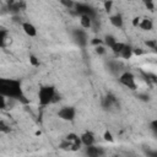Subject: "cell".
I'll return each mask as SVG.
<instances>
[{
  "label": "cell",
  "mask_w": 157,
  "mask_h": 157,
  "mask_svg": "<svg viewBox=\"0 0 157 157\" xmlns=\"http://www.w3.org/2000/svg\"><path fill=\"white\" fill-rule=\"evenodd\" d=\"M119 55L123 58V59H130L131 55H132V48L130 45H124V48L121 49V52L119 53Z\"/></svg>",
  "instance_id": "7c38bea8"
},
{
  "label": "cell",
  "mask_w": 157,
  "mask_h": 157,
  "mask_svg": "<svg viewBox=\"0 0 157 157\" xmlns=\"http://www.w3.org/2000/svg\"><path fill=\"white\" fill-rule=\"evenodd\" d=\"M76 13L87 15V16H90L92 20L96 17V11H94L91 6L85 5V4H77V5H76Z\"/></svg>",
  "instance_id": "5b68a950"
},
{
  "label": "cell",
  "mask_w": 157,
  "mask_h": 157,
  "mask_svg": "<svg viewBox=\"0 0 157 157\" xmlns=\"http://www.w3.org/2000/svg\"><path fill=\"white\" fill-rule=\"evenodd\" d=\"M117 42V39L113 37V36H105V38H104V43L108 45V47H113V44Z\"/></svg>",
  "instance_id": "e0dca14e"
},
{
  "label": "cell",
  "mask_w": 157,
  "mask_h": 157,
  "mask_svg": "<svg viewBox=\"0 0 157 157\" xmlns=\"http://www.w3.org/2000/svg\"><path fill=\"white\" fill-rule=\"evenodd\" d=\"M6 36H7V31L4 27H0V47L4 45V42L6 39Z\"/></svg>",
  "instance_id": "2e32d148"
},
{
  "label": "cell",
  "mask_w": 157,
  "mask_h": 157,
  "mask_svg": "<svg viewBox=\"0 0 157 157\" xmlns=\"http://www.w3.org/2000/svg\"><path fill=\"white\" fill-rule=\"evenodd\" d=\"M139 23H140V17H135V18L132 20V26L137 27V26H139Z\"/></svg>",
  "instance_id": "f546056e"
},
{
  "label": "cell",
  "mask_w": 157,
  "mask_h": 157,
  "mask_svg": "<svg viewBox=\"0 0 157 157\" xmlns=\"http://www.w3.org/2000/svg\"><path fill=\"white\" fill-rule=\"evenodd\" d=\"M29 63H31L33 66H39V60H38L34 55H29Z\"/></svg>",
  "instance_id": "603a6c76"
},
{
  "label": "cell",
  "mask_w": 157,
  "mask_h": 157,
  "mask_svg": "<svg viewBox=\"0 0 157 157\" xmlns=\"http://www.w3.org/2000/svg\"><path fill=\"white\" fill-rule=\"evenodd\" d=\"M81 140V144L85 145V146H90V145H93L94 144V135L91 132V131H86L81 135L80 137Z\"/></svg>",
  "instance_id": "8992f818"
},
{
  "label": "cell",
  "mask_w": 157,
  "mask_h": 157,
  "mask_svg": "<svg viewBox=\"0 0 157 157\" xmlns=\"http://www.w3.org/2000/svg\"><path fill=\"white\" fill-rule=\"evenodd\" d=\"M103 137H104V140L105 141H109V142H113L114 141V139H113V135L110 134V131H104V134H103Z\"/></svg>",
  "instance_id": "7402d4cb"
},
{
  "label": "cell",
  "mask_w": 157,
  "mask_h": 157,
  "mask_svg": "<svg viewBox=\"0 0 157 157\" xmlns=\"http://www.w3.org/2000/svg\"><path fill=\"white\" fill-rule=\"evenodd\" d=\"M11 131L10 126L4 121V120H0V132H4V134H9Z\"/></svg>",
  "instance_id": "9a60e30c"
},
{
  "label": "cell",
  "mask_w": 157,
  "mask_h": 157,
  "mask_svg": "<svg viewBox=\"0 0 157 157\" xmlns=\"http://www.w3.org/2000/svg\"><path fill=\"white\" fill-rule=\"evenodd\" d=\"M75 114H76V112H75V108H74V107H63V108L58 112L59 118L63 119V120H67V121L74 120Z\"/></svg>",
  "instance_id": "277c9868"
},
{
  "label": "cell",
  "mask_w": 157,
  "mask_h": 157,
  "mask_svg": "<svg viewBox=\"0 0 157 157\" xmlns=\"http://www.w3.org/2000/svg\"><path fill=\"white\" fill-rule=\"evenodd\" d=\"M144 5L147 7V10L150 11H153L155 10V4H153V0H142Z\"/></svg>",
  "instance_id": "ac0fdd59"
},
{
  "label": "cell",
  "mask_w": 157,
  "mask_h": 157,
  "mask_svg": "<svg viewBox=\"0 0 157 157\" xmlns=\"http://www.w3.org/2000/svg\"><path fill=\"white\" fill-rule=\"evenodd\" d=\"M0 94L9 98L18 99L23 92L21 87V82L13 78H1L0 77Z\"/></svg>",
  "instance_id": "6da1fadb"
},
{
  "label": "cell",
  "mask_w": 157,
  "mask_h": 157,
  "mask_svg": "<svg viewBox=\"0 0 157 157\" xmlns=\"http://www.w3.org/2000/svg\"><path fill=\"white\" fill-rule=\"evenodd\" d=\"M151 129H152L155 132L157 131V120H152V121H151Z\"/></svg>",
  "instance_id": "f1b7e54d"
},
{
  "label": "cell",
  "mask_w": 157,
  "mask_h": 157,
  "mask_svg": "<svg viewBox=\"0 0 157 157\" xmlns=\"http://www.w3.org/2000/svg\"><path fill=\"white\" fill-rule=\"evenodd\" d=\"M124 43H121V42H115L114 44H113V47H112V50H113V53H115V54H119L120 52H121V49L124 48Z\"/></svg>",
  "instance_id": "5bb4252c"
},
{
  "label": "cell",
  "mask_w": 157,
  "mask_h": 157,
  "mask_svg": "<svg viewBox=\"0 0 157 157\" xmlns=\"http://www.w3.org/2000/svg\"><path fill=\"white\" fill-rule=\"evenodd\" d=\"M77 137H78V136H77V135H76L75 132H70V134H67V135H66V140H69L70 142L75 141V140H76Z\"/></svg>",
  "instance_id": "d4e9b609"
},
{
  "label": "cell",
  "mask_w": 157,
  "mask_h": 157,
  "mask_svg": "<svg viewBox=\"0 0 157 157\" xmlns=\"http://www.w3.org/2000/svg\"><path fill=\"white\" fill-rule=\"evenodd\" d=\"M119 82L121 83V85H124L125 87H128V88H130V90H136V83H135V76L131 74V72H124V74H121L120 75V77H119Z\"/></svg>",
  "instance_id": "3957f363"
},
{
  "label": "cell",
  "mask_w": 157,
  "mask_h": 157,
  "mask_svg": "<svg viewBox=\"0 0 157 157\" xmlns=\"http://www.w3.org/2000/svg\"><path fill=\"white\" fill-rule=\"evenodd\" d=\"M142 53H144V50L140 49V48H135V49H132V54H135V55H141Z\"/></svg>",
  "instance_id": "83f0119b"
},
{
  "label": "cell",
  "mask_w": 157,
  "mask_h": 157,
  "mask_svg": "<svg viewBox=\"0 0 157 157\" xmlns=\"http://www.w3.org/2000/svg\"><path fill=\"white\" fill-rule=\"evenodd\" d=\"M22 29H23V32H25L27 36H29V37H36V36H37V29H36V27H34L32 23H29V22H23V23H22Z\"/></svg>",
  "instance_id": "ba28073f"
},
{
  "label": "cell",
  "mask_w": 157,
  "mask_h": 157,
  "mask_svg": "<svg viewBox=\"0 0 157 157\" xmlns=\"http://www.w3.org/2000/svg\"><path fill=\"white\" fill-rule=\"evenodd\" d=\"M54 94H55V87L54 86H43L38 92L39 105L40 107H45L49 103H52Z\"/></svg>",
  "instance_id": "7a4b0ae2"
},
{
  "label": "cell",
  "mask_w": 157,
  "mask_h": 157,
  "mask_svg": "<svg viewBox=\"0 0 157 157\" xmlns=\"http://www.w3.org/2000/svg\"><path fill=\"white\" fill-rule=\"evenodd\" d=\"M60 2H61L65 7H67V9H71V7L74 6V2H72L71 0H60Z\"/></svg>",
  "instance_id": "cb8c5ba5"
},
{
  "label": "cell",
  "mask_w": 157,
  "mask_h": 157,
  "mask_svg": "<svg viewBox=\"0 0 157 157\" xmlns=\"http://www.w3.org/2000/svg\"><path fill=\"white\" fill-rule=\"evenodd\" d=\"M145 43H146V45L150 47L151 49H156V47H157V42H156V39H148V40H146Z\"/></svg>",
  "instance_id": "44dd1931"
},
{
  "label": "cell",
  "mask_w": 157,
  "mask_h": 157,
  "mask_svg": "<svg viewBox=\"0 0 157 157\" xmlns=\"http://www.w3.org/2000/svg\"><path fill=\"white\" fill-rule=\"evenodd\" d=\"M112 7H113V0H105L104 1V10L107 12H110Z\"/></svg>",
  "instance_id": "ffe728a7"
},
{
  "label": "cell",
  "mask_w": 157,
  "mask_h": 157,
  "mask_svg": "<svg viewBox=\"0 0 157 157\" xmlns=\"http://www.w3.org/2000/svg\"><path fill=\"white\" fill-rule=\"evenodd\" d=\"M80 23L83 28H90L92 26V18L87 15H81V18H80Z\"/></svg>",
  "instance_id": "4fadbf2b"
},
{
  "label": "cell",
  "mask_w": 157,
  "mask_h": 157,
  "mask_svg": "<svg viewBox=\"0 0 157 157\" xmlns=\"http://www.w3.org/2000/svg\"><path fill=\"white\" fill-rule=\"evenodd\" d=\"M6 107V101H5V97L0 94V109H5Z\"/></svg>",
  "instance_id": "4316f807"
},
{
  "label": "cell",
  "mask_w": 157,
  "mask_h": 157,
  "mask_svg": "<svg viewBox=\"0 0 157 157\" xmlns=\"http://www.w3.org/2000/svg\"><path fill=\"white\" fill-rule=\"evenodd\" d=\"M96 52H97V54L102 55V54H104L105 49H104V47H102V45L99 44V45H96Z\"/></svg>",
  "instance_id": "484cf974"
},
{
  "label": "cell",
  "mask_w": 157,
  "mask_h": 157,
  "mask_svg": "<svg viewBox=\"0 0 157 157\" xmlns=\"http://www.w3.org/2000/svg\"><path fill=\"white\" fill-rule=\"evenodd\" d=\"M93 45H99L101 43H102V40L101 39H98V38H94V39H92V42H91Z\"/></svg>",
  "instance_id": "4dcf8cb0"
},
{
  "label": "cell",
  "mask_w": 157,
  "mask_h": 157,
  "mask_svg": "<svg viewBox=\"0 0 157 157\" xmlns=\"http://www.w3.org/2000/svg\"><path fill=\"white\" fill-rule=\"evenodd\" d=\"M139 97H140L142 101H148V96H147V94H139Z\"/></svg>",
  "instance_id": "1f68e13d"
},
{
  "label": "cell",
  "mask_w": 157,
  "mask_h": 157,
  "mask_svg": "<svg viewBox=\"0 0 157 157\" xmlns=\"http://www.w3.org/2000/svg\"><path fill=\"white\" fill-rule=\"evenodd\" d=\"M16 2V0H6V4L10 6V5H12V4H15Z\"/></svg>",
  "instance_id": "d6a6232c"
},
{
  "label": "cell",
  "mask_w": 157,
  "mask_h": 157,
  "mask_svg": "<svg viewBox=\"0 0 157 157\" xmlns=\"http://www.w3.org/2000/svg\"><path fill=\"white\" fill-rule=\"evenodd\" d=\"M74 37H75V39H76V42L78 43V45H81V47H83V45H86V43H87V36H86V33L83 32V31H75L74 32Z\"/></svg>",
  "instance_id": "9c48e42d"
},
{
  "label": "cell",
  "mask_w": 157,
  "mask_h": 157,
  "mask_svg": "<svg viewBox=\"0 0 157 157\" xmlns=\"http://www.w3.org/2000/svg\"><path fill=\"white\" fill-rule=\"evenodd\" d=\"M59 147H60V148H63V150H70V147H71V142H70L69 140H66V139H65V140L59 145Z\"/></svg>",
  "instance_id": "d6986e66"
},
{
  "label": "cell",
  "mask_w": 157,
  "mask_h": 157,
  "mask_svg": "<svg viewBox=\"0 0 157 157\" xmlns=\"http://www.w3.org/2000/svg\"><path fill=\"white\" fill-rule=\"evenodd\" d=\"M86 155L88 156V157H97V156H101V155H103L104 153V151L102 150V148H99V147H96V146H93V145H90V146H86Z\"/></svg>",
  "instance_id": "52a82bcc"
},
{
  "label": "cell",
  "mask_w": 157,
  "mask_h": 157,
  "mask_svg": "<svg viewBox=\"0 0 157 157\" xmlns=\"http://www.w3.org/2000/svg\"><path fill=\"white\" fill-rule=\"evenodd\" d=\"M109 21L117 28H121L123 27V17H121V15H118V13L117 15H113V16H110Z\"/></svg>",
  "instance_id": "30bf717a"
},
{
  "label": "cell",
  "mask_w": 157,
  "mask_h": 157,
  "mask_svg": "<svg viewBox=\"0 0 157 157\" xmlns=\"http://www.w3.org/2000/svg\"><path fill=\"white\" fill-rule=\"evenodd\" d=\"M139 27H140L142 31H151L152 27H153V23H152L151 20H148V18H144V20L140 21Z\"/></svg>",
  "instance_id": "8fae6325"
}]
</instances>
